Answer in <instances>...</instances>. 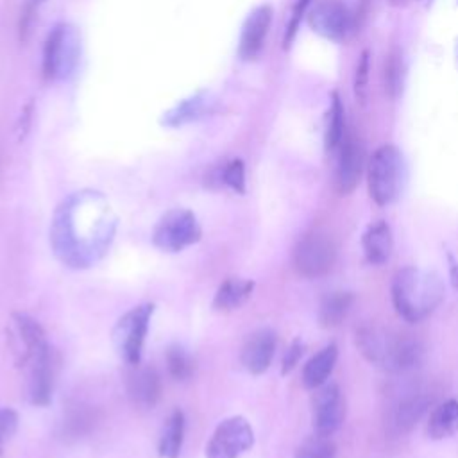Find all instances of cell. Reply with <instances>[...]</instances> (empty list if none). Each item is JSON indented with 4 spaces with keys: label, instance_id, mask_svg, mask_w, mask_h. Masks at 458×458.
Listing matches in <instances>:
<instances>
[{
    "label": "cell",
    "instance_id": "5bb4252c",
    "mask_svg": "<svg viewBox=\"0 0 458 458\" xmlns=\"http://www.w3.org/2000/svg\"><path fill=\"white\" fill-rule=\"evenodd\" d=\"M431 397L426 392H408L390 410L388 426L394 433H408L426 413Z\"/></svg>",
    "mask_w": 458,
    "mask_h": 458
},
{
    "label": "cell",
    "instance_id": "7a4b0ae2",
    "mask_svg": "<svg viewBox=\"0 0 458 458\" xmlns=\"http://www.w3.org/2000/svg\"><path fill=\"white\" fill-rule=\"evenodd\" d=\"M356 345L372 365L388 372L410 370L422 360V345L415 338L377 326L360 327Z\"/></svg>",
    "mask_w": 458,
    "mask_h": 458
},
{
    "label": "cell",
    "instance_id": "52a82bcc",
    "mask_svg": "<svg viewBox=\"0 0 458 458\" xmlns=\"http://www.w3.org/2000/svg\"><path fill=\"white\" fill-rule=\"evenodd\" d=\"M200 240V225L188 209H170L154 227L152 242L166 252H179Z\"/></svg>",
    "mask_w": 458,
    "mask_h": 458
},
{
    "label": "cell",
    "instance_id": "ba28073f",
    "mask_svg": "<svg viewBox=\"0 0 458 458\" xmlns=\"http://www.w3.org/2000/svg\"><path fill=\"white\" fill-rule=\"evenodd\" d=\"M254 444V431L247 419L236 415L222 420L213 431L206 458H240Z\"/></svg>",
    "mask_w": 458,
    "mask_h": 458
},
{
    "label": "cell",
    "instance_id": "cb8c5ba5",
    "mask_svg": "<svg viewBox=\"0 0 458 458\" xmlns=\"http://www.w3.org/2000/svg\"><path fill=\"white\" fill-rule=\"evenodd\" d=\"M345 120H344V106L338 98V95H333V104L329 109V122H327V131H326V148L327 150H336L342 138L345 136Z\"/></svg>",
    "mask_w": 458,
    "mask_h": 458
},
{
    "label": "cell",
    "instance_id": "e0dca14e",
    "mask_svg": "<svg viewBox=\"0 0 458 458\" xmlns=\"http://www.w3.org/2000/svg\"><path fill=\"white\" fill-rule=\"evenodd\" d=\"M365 258L370 265H383L388 261L394 247L392 231L386 222L377 220L367 227L361 238Z\"/></svg>",
    "mask_w": 458,
    "mask_h": 458
},
{
    "label": "cell",
    "instance_id": "4dcf8cb0",
    "mask_svg": "<svg viewBox=\"0 0 458 458\" xmlns=\"http://www.w3.org/2000/svg\"><path fill=\"white\" fill-rule=\"evenodd\" d=\"M302 352H304L302 342L301 340L292 342V345L288 347V351L284 352V358H283V374H288L297 365V361L301 360Z\"/></svg>",
    "mask_w": 458,
    "mask_h": 458
},
{
    "label": "cell",
    "instance_id": "d6a6232c",
    "mask_svg": "<svg viewBox=\"0 0 458 458\" xmlns=\"http://www.w3.org/2000/svg\"><path fill=\"white\" fill-rule=\"evenodd\" d=\"M451 281L454 284V288L458 290V263L451 261Z\"/></svg>",
    "mask_w": 458,
    "mask_h": 458
},
{
    "label": "cell",
    "instance_id": "1f68e13d",
    "mask_svg": "<svg viewBox=\"0 0 458 458\" xmlns=\"http://www.w3.org/2000/svg\"><path fill=\"white\" fill-rule=\"evenodd\" d=\"M308 4H310V0H297V4H295V7H293V13H292V20H290L288 29H286L284 45H290V41H292V38H293L297 27H299V21H301V18H302V14H304Z\"/></svg>",
    "mask_w": 458,
    "mask_h": 458
},
{
    "label": "cell",
    "instance_id": "ac0fdd59",
    "mask_svg": "<svg viewBox=\"0 0 458 458\" xmlns=\"http://www.w3.org/2000/svg\"><path fill=\"white\" fill-rule=\"evenodd\" d=\"M338 358V349L335 344H329L322 347L315 356H311L304 369H302V383L306 388H318L324 383H327V377L331 376L335 363Z\"/></svg>",
    "mask_w": 458,
    "mask_h": 458
},
{
    "label": "cell",
    "instance_id": "d4e9b609",
    "mask_svg": "<svg viewBox=\"0 0 458 458\" xmlns=\"http://www.w3.org/2000/svg\"><path fill=\"white\" fill-rule=\"evenodd\" d=\"M166 365H168L170 376L174 379H177V381H186L193 374V370H195V361L179 345H172L166 351Z\"/></svg>",
    "mask_w": 458,
    "mask_h": 458
},
{
    "label": "cell",
    "instance_id": "9a60e30c",
    "mask_svg": "<svg viewBox=\"0 0 458 458\" xmlns=\"http://www.w3.org/2000/svg\"><path fill=\"white\" fill-rule=\"evenodd\" d=\"M270 21H272V9L268 5H259L249 14L242 29L240 48H238L243 59H254L259 54L263 41L267 38Z\"/></svg>",
    "mask_w": 458,
    "mask_h": 458
},
{
    "label": "cell",
    "instance_id": "d6986e66",
    "mask_svg": "<svg viewBox=\"0 0 458 458\" xmlns=\"http://www.w3.org/2000/svg\"><path fill=\"white\" fill-rule=\"evenodd\" d=\"M98 422V411L88 404L72 406L61 424V435L64 440H77L86 437Z\"/></svg>",
    "mask_w": 458,
    "mask_h": 458
},
{
    "label": "cell",
    "instance_id": "3957f363",
    "mask_svg": "<svg viewBox=\"0 0 458 458\" xmlns=\"http://www.w3.org/2000/svg\"><path fill=\"white\" fill-rule=\"evenodd\" d=\"M369 193L377 206L392 204L403 184V156L395 145H381L374 150L367 170Z\"/></svg>",
    "mask_w": 458,
    "mask_h": 458
},
{
    "label": "cell",
    "instance_id": "6da1fadb",
    "mask_svg": "<svg viewBox=\"0 0 458 458\" xmlns=\"http://www.w3.org/2000/svg\"><path fill=\"white\" fill-rule=\"evenodd\" d=\"M444 299L442 279L417 267L401 268L392 281V302L406 322H420L429 317Z\"/></svg>",
    "mask_w": 458,
    "mask_h": 458
},
{
    "label": "cell",
    "instance_id": "44dd1931",
    "mask_svg": "<svg viewBox=\"0 0 458 458\" xmlns=\"http://www.w3.org/2000/svg\"><path fill=\"white\" fill-rule=\"evenodd\" d=\"M458 431V401L447 399L438 404L428 420V435L433 440L453 437Z\"/></svg>",
    "mask_w": 458,
    "mask_h": 458
},
{
    "label": "cell",
    "instance_id": "7c38bea8",
    "mask_svg": "<svg viewBox=\"0 0 458 458\" xmlns=\"http://www.w3.org/2000/svg\"><path fill=\"white\" fill-rule=\"evenodd\" d=\"M310 27L326 39H342L349 29L351 14L342 0H318L308 14Z\"/></svg>",
    "mask_w": 458,
    "mask_h": 458
},
{
    "label": "cell",
    "instance_id": "7402d4cb",
    "mask_svg": "<svg viewBox=\"0 0 458 458\" xmlns=\"http://www.w3.org/2000/svg\"><path fill=\"white\" fill-rule=\"evenodd\" d=\"M354 302V295L351 292H331L327 293L318 308V320L324 327L338 326L349 313Z\"/></svg>",
    "mask_w": 458,
    "mask_h": 458
},
{
    "label": "cell",
    "instance_id": "f1b7e54d",
    "mask_svg": "<svg viewBox=\"0 0 458 458\" xmlns=\"http://www.w3.org/2000/svg\"><path fill=\"white\" fill-rule=\"evenodd\" d=\"M18 428V413L13 408H0V454Z\"/></svg>",
    "mask_w": 458,
    "mask_h": 458
},
{
    "label": "cell",
    "instance_id": "8fae6325",
    "mask_svg": "<svg viewBox=\"0 0 458 458\" xmlns=\"http://www.w3.org/2000/svg\"><path fill=\"white\" fill-rule=\"evenodd\" d=\"M21 365H27L29 370V395L34 404H47L52 395L54 388V377L57 372V356L48 347L29 360H25Z\"/></svg>",
    "mask_w": 458,
    "mask_h": 458
},
{
    "label": "cell",
    "instance_id": "2e32d148",
    "mask_svg": "<svg viewBox=\"0 0 458 458\" xmlns=\"http://www.w3.org/2000/svg\"><path fill=\"white\" fill-rule=\"evenodd\" d=\"M127 394L140 408H152L161 395V377L152 367L134 365L127 377Z\"/></svg>",
    "mask_w": 458,
    "mask_h": 458
},
{
    "label": "cell",
    "instance_id": "30bf717a",
    "mask_svg": "<svg viewBox=\"0 0 458 458\" xmlns=\"http://www.w3.org/2000/svg\"><path fill=\"white\" fill-rule=\"evenodd\" d=\"M336 152L335 186L340 195H349L358 186L363 172V145L352 132H345Z\"/></svg>",
    "mask_w": 458,
    "mask_h": 458
},
{
    "label": "cell",
    "instance_id": "ffe728a7",
    "mask_svg": "<svg viewBox=\"0 0 458 458\" xmlns=\"http://www.w3.org/2000/svg\"><path fill=\"white\" fill-rule=\"evenodd\" d=\"M252 288H254V283L250 279L229 277L218 286L213 299V308L218 311L236 310L250 297Z\"/></svg>",
    "mask_w": 458,
    "mask_h": 458
},
{
    "label": "cell",
    "instance_id": "277c9868",
    "mask_svg": "<svg viewBox=\"0 0 458 458\" xmlns=\"http://www.w3.org/2000/svg\"><path fill=\"white\" fill-rule=\"evenodd\" d=\"M81 55V38L75 27L68 23L55 25L47 36L43 48V73L50 81L68 79Z\"/></svg>",
    "mask_w": 458,
    "mask_h": 458
},
{
    "label": "cell",
    "instance_id": "f546056e",
    "mask_svg": "<svg viewBox=\"0 0 458 458\" xmlns=\"http://www.w3.org/2000/svg\"><path fill=\"white\" fill-rule=\"evenodd\" d=\"M367 81H369V52L365 50L360 55V61L356 66V77H354V93L361 102H365V97H367Z\"/></svg>",
    "mask_w": 458,
    "mask_h": 458
},
{
    "label": "cell",
    "instance_id": "603a6c76",
    "mask_svg": "<svg viewBox=\"0 0 458 458\" xmlns=\"http://www.w3.org/2000/svg\"><path fill=\"white\" fill-rule=\"evenodd\" d=\"M184 438V415L181 410H175L165 422L161 438H159V456L161 458H177L182 447Z\"/></svg>",
    "mask_w": 458,
    "mask_h": 458
},
{
    "label": "cell",
    "instance_id": "5b68a950",
    "mask_svg": "<svg viewBox=\"0 0 458 458\" xmlns=\"http://www.w3.org/2000/svg\"><path fill=\"white\" fill-rule=\"evenodd\" d=\"M336 259L333 238L324 231H310L304 234L293 250L295 270L308 279L326 276Z\"/></svg>",
    "mask_w": 458,
    "mask_h": 458
},
{
    "label": "cell",
    "instance_id": "484cf974",
    "mask_svg": "<svg viewBox=\"0 0 458 458\" xmlns=\"http://www.w3.org/2000/svg\"><path fill=\"white\" fill-rule=\"evenodd\" d=\"M403 89V59L399 50H392L385 61V91L390 98H397Z\"/></svg>",
    "mask_w": 458,
    "mask_h": 458
},
{
    "label": "cell",
    "instance_id": "8992f818",
    "mask_svg": "<svg viewBox=\"0 0 458 458\" xmlns=\"http://www.w3.org/2000/svg\"><path fill=\"white\" fill-rule=\"evenodd\" d=\"M152 311L154 304H140L120 317L113 329L114 347L129 365L140 363Z\"/></svg>",
    "mask_w": 458,
    "mask_h": 458
},
{
    "label": "cell",
    "instance_id": "4fadbf2b",
    "mask_svg": "<svg viewBox=\"0 0 458 458\" xmlns=\"http://www.w3.org/2000/svg\"><path fill=\"white\" fill-rule=\"evenodd\" d=\"M276 351V333L272 329H258L245 340L242 347V365L250 374H263L274 358Z\"/></svg>",
    "mask_w": 458,
    "mask_h": 458
},
{
    "label": "cell",
    "instance_id": "9c48e42d",
    "mask_svg": "<svg viewBox=\"0 0 458 458\" xmlns=\"http://www.w3.org/2000/svg\"><path fill=\"white\" fill-rule=\"evenodd\" d=\"M345 403L336 383H324L313 395V428L318 435L331 437L344 422Z\"/></svg>",
    "mask_w": 458,
    "mask_h": 458
},
{
    "label": "cell",
    "instance_id": "4316f807",
    "mask_svg": "<svg viewBox=\"0 0 458 458\" xmlns=\"http://www.w3.org/2000/svg\"><path fill=\"white\" fill-rule=\"evenodd\" d=\"M336 456V447L329 440V437L324 435H315L308 440H304L299 449L295 458H335Z\"/></svg>",
    "mask_w": 458,
    "mask_h": 458
},
{
    "label": "cell",
    "instance_id": "83f0119b",
    "mask_svg": "<svg viewBox=\"0 0 458 458\" xmlns=\"http://www.w3.org/2000/svg\"><path fill=\"white\" fill-rule=\"evenodd\" d=\"M220 179L231 190H234L238 193H243L245 191V168H243V163L240 159L229 161L224 166Z\"/></svg>",
    "mask_w": 458,
    "mask_h": 458
}]
</instances>
